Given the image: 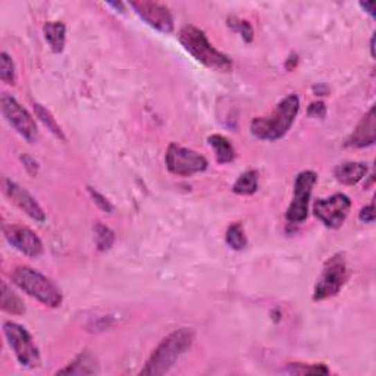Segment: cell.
<instances>
[{
    "mask_svg": "<svg viewBox=\"0 0 376 376\" xmlns=\"http://www.w3.org/2000/svg\"><path fill=\"white\" fill-rule=\"evenodd\" d=\"M376 140V115H375V106L369 109V112L361 118L355 131L347 138L346 145L348 147H357L363 149L372 145Z\"/></svg>",
    "mask_w": 376,
    "mask_h": 376,
    "instance_id": "14",
    "label": "cell"
},
{
    "mask_svg": "<svg viewBox=\"0 0 376 376\" xmlns=\"http://www.w3.org/2000/svg\"><path fill=\"white\" fill-rule=\"evenodd\" d=\"M373 44H375V37H372V40H370V53H372V56H375V47H373Z\"/></svg>",
    "mask_w": 376,
    "mask_h": 376,
    "instance_id": "33",
    "label": "cell"
},
{
    "mask_svg": "<svg viewBox=\"0 0 376 376\" xmlns=\"http://www.w3.org/2000/svg\"><path fill=\"white\" fill-rule=\"evenodd\" d=\"M3 334L10 348L14 350L15 357L24 368L35 369L42 365L40 351L35 346L31 334L17 322H5Z\"/></svg>",
    "mask_w": 376,
    "mask_h": 376,
    "instance_id": "5",
    "label": "cell"
},
{
    "mask_svg": "<svg viewBox=\"0 0 376 376\" xmlns=\"http://www.w3.org/2000/svg\"><path fill=\"white\" fill-rule=\"evenodd\" d=\"M0 306H2L3 312L15 314V316H21V314L26 313L24 301L18 294L12 291V288L6 283H2V300H0Z\"/></svg>",
    "mask_w": 376,
    "mask_h": 376,
    "instance_id": "19",
    "label": "cell"
},
{
    "mask_svg": "<svg viewBox=\"0 0 376 376\" xmlns=\"http://www.w3.org/2000/svg\"><path fill=\"white\" fill-rule=\"evenodd\" d=\"M10 280L24 293L39 300L42 305L56 309L62 305V293L59 287L48 280L46 275L35 271L30 266H17L14 272L10 274Z\"/></svg>",
    "mask_w": 376,
    "mask_h": 376,
    "instance_id": "4",
    "label": "cell"
},
{
    "mask_svg": "<svg viewBox=\"0 0 376 376\" xmlns=\"http://www.w3.org/2000/svg\"><path fill=\"white\" fill-rule=\"evenodd\" d=\"M0 78L6 84H15L17 80L15 64L6 52L0 53Z\"/></svg>",
    "mask_w": 376,
    "mask_h": 376,
    "instance_id": "25",
    "label": "cell"
},
{
    "mask_svg": "<svg viewBox=\"0 0 376 376\" xmlns=\"http://www.w3.org/2000/svg\"><path fill=\"white\" fill-rule=\"evenodd\" d=\"M89 190V194L90 197L93 199V202L97 204V208H99L100 211L106 212V213H112L114 212V204L107 200L106 196H103V194L100 191H97L96 188L93 187H87Z\"/></svg>",
    "mask_w": 376,
    "mask_h": 376,
    "instance_id": "27",
    "label": "cell"
},
{
    "mask_svg": "<svg viewBox=\"0 0 376 376\" xmlns=\"http://www.w3.org/2000/svg\"><path fill=\"white\" fill-rule=\"evenodd\" d=\"M347 281V263L343 254H334L325 262L322 274L313 291V300L322 301L337 296Z\"/></svg>",
    "mask_w": 376,
    "mask_h": 376,
    "instance_id": "6",
    "label": "cell"
},
{
    "mask_svg": "<svg viewBox=\"0 0 376 376\" xmlns=\"http://www.w3.org/2000/svg\"><path fill=\"white\" fill-rule=\"evenodd\" d=\"M3 190L6 196L10 199V202H14L24 213L31 217L33 221L40 224L46 221V213L43 208L26 188H22L19 184L15 183V181L3 179Z\"/></svg>",
    "mask_w": 376,
    "mask_h": 376,
    "instance_id": "13",
    "label": "cell"
},
{
    "mask_svg": "<svg viewBox=\"0 0 376 376\" xmlns=\"http://www.w3.org/2000/svg\"><path fill=\"white\" fill-rule=\"evenodd\" d=\"M259 188V174L254 169H249V171L242 172L237 183L233 187V191L240 194V196H251Z\"/></svg>",
    "mask_w": 376,
    "mask_h": 376,
    "instance_id": "20",
    "label": "cell"
},
{
    "mask_svg": "<svg viewBox=\"0 0 376 376\" xmlns=\"http://www.w3.org/2000/svg\"><path fill=\"white\" fill-rule=\"evenodd\" d=\"M109 6H111V8H114V9H119L120 12H125V5L124 3H107Z\"/></svg>",
    "mask_w": 376,
    "mask_h": 376,
    "instance_id": "32",
    "label": "cell"
},
{
    "mask_svg": "<svg viewBox=\"0 0 376 376\" xmlns=\"http://www.w3.org/2000/svg\"><path fill=\"white\" fill-rule=\"evenodd\" d=\"M225 240H226V244L237 251L244 250L247 247V242H249L244 228H242V225L240 222L231 224L228 226Z\"/></svg>",
    "mask_w": 376,
    "mask_h": 376,
    "instance_id": "21",
    "label": "cell"
},
{
    "mask_svg": "<svg viewBox=\"0 0 376 376\" xmlns=\"http://www.w3.org/2000/svg\"><path fill=\"white\" fill-rule=\"evenodd\" d=\"M351 209V200L343 193H337L328 199H318L313 204L314 216L328 228H339Z\"/></svg>",
    "mask_w": 376,
    "mask_h": 376,
    "instance_id": "10",
    "label": "cell"
},
{
    "mask_svg": "<svg viewBox=\"0 0 376 376\" xmlns=\"http://www.w3.org/2000/svg\"><path fill=\"white\" fill-rule=\"evenodd\" d=\"M318 183V174L313 171H303L297 175L294 183V194L287 211V221L291 224H301L307 220L309 203L313 187Z\"/></svg>",
    "mask_w": 376,
    "mask_h": 376,
    "instance_id": "9",
    "label": "cell"
},
{
    "mask_svg": "<svg viewBox=\"0 0 376 376\" xmlns=\"http://www.w3.org/2000/svg\"><path fill=\"white\" fill-rule=\"evenodd\" d=\"M288 370L296 375H328L330 369L322 363L319 365H303V363H291L288 365Z\"/></svg>",
    "mask_w": 376,
    "mask_h": 376,
    "instance_id": "26",
    "label": "cell"
},
{
    "mask_svg": "<svg viewBox=\"0 0 376 376\" xmlns=\"http://www.w3.org/2000/svg\"><path fill=\"white\" fill-rule=\"evenodd\" d=\"M129 6L134 9L136 14L150 27L161 33H172L174 31V17L168 6L157 2H131Z\"/></svg>",
    "mask_w": 376,
    "mask_h": 376,
    "instance_id": "11",
    "label": "cell"
},
{
    "mask_svg": "<svg viewBox=\"0 0 376 376\" xmlns=\"http://www.w3.org/2000/svg\"><path fill=\"white\" fill-rule=\"evenodd\" d=\"M360 6L363 8V9H365L366 12H368V14L372 17V18H375V2H365V3H360Z\"/></svg>",
    "mask_w": 376,
    "mask_h": 376,
    "instance_id": "31",
    "label": "cell"
},
{
    "mask_svg": "<svg viewBox=\"0 0 376 376\" xmlns=\"http://www.w3.org/2000/svg\"><path fill=\"white\" fill-rule=\"evenodd\" d=\"M298 111H300L298 96L289 94L275 106L271 114L253 119V123L250 125L251 134L256 138L265 141L280 140L287 134L289 128L293 127Z\"/></svg>",
    "mask_w": 376,
    "mask_h": 376,
    "instance_id": "2",
    "label": "cell"
},
{
    "mask_svg": "<svg viewBox=\"0 0 376 376\" xmlns=\"http://www.w3.org/2000/svg\"><path fill=\"white\" fill-rule=\"evenodd\" d=\"M211 147L215 152L216 161L220 163H229L235 159V149L226 137L221 134H213L208 138Z\"/></svg>",
    "mask_w": 376,
    "mask_h": 376,
    "instance_id": "18",
    "label": "cell"
},
{
    "mask_svg": "<svg viewBox=\"0 0 376 376\" xmlns=\"http://www.w3.org/2000/svg\"><path fill=\"white\" fill-rule=\"evenodd\" d=\"M99 372L97 361L90 351H82L69 365L57 370V375H94Z\"/></svg>",
    "mask_w": 376,
    "mask_h": 376,
    "instance_id": "17",
    "label": "cell"
},
{
    "mask_svg": "<svg viewBox=\"0 0 376 376\" xmlns=\"http://www.w3.org/2000/svg\"><path fill=\"white\" fill-rule=\"evenodd\" d=\"M44 39L53 53H62L66 43V26L60 21H48L43 27Z\"/></svg>",
    "mask_w": 376,
    "mask_h": 376,
    "instance_id": "16",
    "label": "cell"
},
{
    "mask_svg": "<svg viewBox=\"0 0 376 376\" xmlns=\"http://www.w3.org/2000/svg\"><path fill=\"white\" fill-rule=\"evenodd\" d=\"M208 159L200 153L183 147L179 144H169L166 150V168L177 177H191L208 169Z\"/></svg>",
    "mask_w": 376,
    "mask_h": 376,
    "instance_id": "7",
    "label": "cell"
},
{
    "mask_svg": "<svg viewBox=\"0 0 376 376\" xmlns=\"http://www.w3.org/2000/svg\"><path fill=\"white\" fill-rule=\"evenodd\" d=\"M366 174L368 165L365 162H344L334 169L337 181L344 186H356Z\"/></svg>",
    "mask_w": 376,
    "mask_h": 376,
    "instance_id": "15",
    "label": "cell"
},
{
    "mask_svg": "<svg viewBox=\"0 0 376 376\" xmlns=\"http://www.w3.org/2000/svg\"><path fill=\"white\" fill-rule=\"evenodd\" d=\"M194 337H196V334L190 328H179L169 334L154 348L149 360L145 361L144 368L140 370V375L159 376L168 373L177 365L179 357L190 350L194 343Z\"/></svg>",
    "mask_w": 376,
    "mask_h": 376,
    "instance_id": "1",
    "label": "cell"
},
{
    "mask_svg": "<svg viewBox=\"0 0 376 376\" xmlns=\"http://www.w3.org/2000/svg\"><path fill=\"white\" fill-rule=\"evenodd\" d=\"M0 106H2V114L9 125L14 128L18 134L26 138L28 143H35L39 138V128L35 124L34 118L30 112L24 107L15 97L9 94H2L0 99Z\"/></svg>",
    "mask_w": 376,
    "mask_h": 376,
    "instance_id": "8",
    "label": "cell"
},
{
    "mask_svg": "<svg viewBox=\"0 0 376 376\" xmlns=\"http://www.w3.org/2000/svg\"><path fill=\"white\" fill-rule=\"evenodd\" d=\"M307 114L312 118L323 119L326 116V106L323 102H313V103H310V106L307 109Z\"/></svg>",
    "mask_w": 376,
    "mask_h": 376,
    "instance_id": "28",
    "label": "cell"
},
{
    "mask_svg": "<svg viewBox=\"0 0 376 376\" xmlns=\"http://www.w3.org/2000/svg\"><path fill=\"white\" fill-rule=\"evenodd\" d=\"M5 238L12 247L18 250L19 253L26 254L28 258L37 259L44 253L43 241L37 234L31 231L27 226L22 225L5 226Z\"/></svg>",
    "mask_w": 376,
    "mask_h": 376,
    "instance_id": "12",
    "label": "cell"
},
{
    "mask_svg": "<svg viewBox=\"0 0 376 376\" xmlns=\"http://www.w3.org/2000/svg\"><path fill=\"white\" fill-rule=\"evenodd\" d=\"M179 42L186 51L206 68L217 72H229L233 69V60L215 48L208 35L200 28L194 26L184 27L179 31Z\"/></svg>",
    "mask_w": 376,
    "mask_h": 376,
    "instance_id": "3",
    "label": "cell"
},
{
    "mask_svg": "<svg viewBox=\"0 0 376 376\" xmlns=\"http://www.w3.org/2000/svg\"><path fill=\"white\" fill-rule=\"evenodd\" d=\"M228 27L231 28L233 31L238 33L242 40H244L246 43H251L253 39H254V30L251 27V24L249 21H244V19H240L237 17H229L228 18Z\"/></svg>",
    "mask_w": 376,
    "mask_h": 376,
    "instance_id": "24",
    "label": "cell"
},
{
    "mask_svg": "<svg viewBox=\"0 0 376 376\" xmlns=\"http://www.w3.org/2000/svg\"><path fill=\"white\" fill-rule=\"evenodd\" d=\"M94 238H96V246L99 251H107L111 250L114 242H115V233L111 228L103 225V224H96L94 225Z\"/></svg>",
    "mask_w": 376,
    "mask_h": 376,
    "instance_id": "23",
    "label": "cell"
},
{
    "mask_svg": "<svg viewBox=\"0 0 376 376\" xmlns=\"http://www.w3.org/2000/svg\"><path fill=\"white\" fill-rule=\"evenodd\" d=\"M359 220L365 224H373L375 222V204L370 203L365 206L359 213Z\"/></svg>",
    "mask_w": 376,
    "mask_h": 376,
    "instance_id": "29",
    "label": "cell"
},
{
    "mask_svg": "<svg viewBox=\"0 0 376 376\" xmlns=\"http://www.w3.org/2000/svg\"><path fill=\"white\" fill-rule=\"evenodd\" d=\"M34 111H35V115H37V118L43 123V125L47 127V129H51L57 138L65 140V134H64L62 128H60V125L56 123V119L53 118V115L51 114L48 109H46L40 103H35L34 105Z\"/></svg>",
    "mask_w": 376,
    "mask_h": 376,
    "instance_id": "22",
    "label": "cell"
},
{
    "mask_svg": "<svg viewBox=\"0 0 376 376\" xmlns=\"http://www.w3.org/2000/svg\"><path fill=\"white\" fill-rule=\"evenodd\" d=\"M21 161H22L24 165H26V169H27V171H28L31 175L37 174V171H39V165H37V162L33 161L30 156H21Z\"/></svg>",
    "mask_w": 376,
    "mask_h": 376,
    "instance_id": "30",
    "label": "cell"
}]
</instances>
